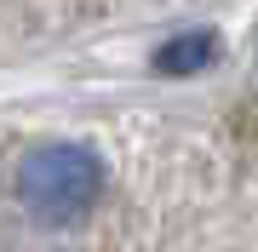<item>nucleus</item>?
<instances>
[{"label": "nucleus", "mask_w": 258, "mask_h": 252, "mask_svg": "<svg viewBox=\"0 0 258 252\" xmlns=\"http://www.w3.org/2000/svg\"><path fill=\"white\" fill-rule=\"evenodd\" d=\"M212 57H218V35L212 29H184V35H172V40H161V52H155V75H195V69H207Z\"/></svg>", "instance_id": "nucleus-2"}, {"label": "nucleus", "mask_w": 258, "mask_h": 252, "mask_svg": "<svg viewBox=\"0 0 258 252\" xmlns=\"http://www.w3.org/2000/svg\"><path fill=\"white\" fill-rule=\"evenodd\" d=\"M18 195L40 224H75L103 195V160L86 143H46L18 166Z\"/></svg>", "instance_id": "nucleus-1"}]
</instances>
